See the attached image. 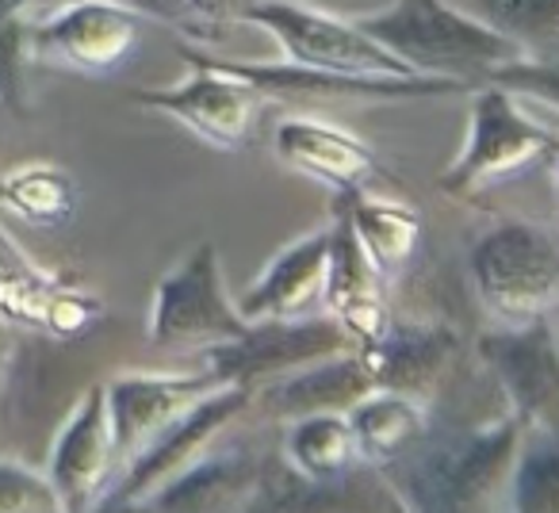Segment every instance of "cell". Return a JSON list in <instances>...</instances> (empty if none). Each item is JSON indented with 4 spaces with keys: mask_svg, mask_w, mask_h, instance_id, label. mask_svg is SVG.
<instances>
[{
    "mask_svg": "<svg viewBox=\"0 0 559 513\" xmlns=\"http://www.w3.org/2000/svg\"><path fill=\"white\" fill-rule=\"evenodd\" d=\"M456 353V337L444 326H395L388 334H376L360 349L376 391H395L414 403L433 395L441 375L449 372V360Z\"/></svg>",
    "mask_w": 559,
    "mask_h": 513,
    "instance_id": "cell-18",
    "label": "cell"
},
{
    "mask_svg": "<svg viewBox=\"0 0 559 513\" xmlns=\"http://www.w3.org/2000/svg\"><path fill=\"white\" fill-rule=\"evenodd\" d=\"M66 0H0V104L20 108L24 73L32 65V32Z\"/></svg>",
    "mask_w": 559,
    "mask_h": 513,
    "instance_id": "cell-25",
    "label": "cell"
},
{
    "mask_svg": "<svg viewBox=\"0 0 559 513\" xmlns=\"http://www.w3.org/2000/svg\"><path fill=\"white\" fill-rule=\"evenodd\" d=\"M272 146H276L284 165L337 188V192H365V184L383 177L380 162H376V154L365 142L353 139L342 127L319 123V119H284L276 127Z\"/></svg>",
    "mask_w": 559,
    "mask_h": 513,
    "instance_id": "cell-17",
    "label": "cell"
},
{
    "mask_svg": "<svg viewBox=\"0 0 559 513\" xmlns=\"http://www.w3.org/2000/svg\"><path fill=\"white\" fill-rule=\"evenodd\" d=\"M376 391L360 353H337V357L314 360L296 372L280 375L272 383L253 387V403L264 418L276 421H299L311 414H349L360 398Z\"/></svg>",
    "mask_w": 559,
    "mask_h": 513,
    "instance_id": "cell-16",
    "label": "cell"
},
{
    "mask_svg": "<svg viewBox=\"0 0 559 513\" xmlns=\"http://www.w3.org/2000/svg\"><path fill=\"white\" fill-rule=\"evenodd\" d=\"M556 180H559V150H556Z\"/></svg>",
    "mask_w": 559,
    "mask_h": 513,
    "instance_id": "cell-35",
    "label": "cell"
},
{
    "mask_svg": "<svg viewBox=\"0 0 559 513\" xmlns=\"http://www.w3.org/2000/svg\"><path fill=\"white\" fill-rule=\"evenodd\" d=\"M0 513H66V505L43 472L0 460Z\"/></svg>",
    "mask_w": 559,
    "mask_h": 513,
    "instance_id": "cell-29",
    "label": "cell"
},
{
    "mask_svg": "<svg viewBox=\"0 0 559 513\" xmlns=\"http://www.w3.org/2000/svg\"><path fill=\"white\" fill-rule=\"evenodd\" d=\"M9 203V177H0V207Z\"/></svg>",
    "mask_w": 559,
    "mask_h": 513,
    "instance_id": "cell-32",
    "label": "cell"
},
{
    "mask_svg": "<svg viewBox=\"0 0 559 513\" xmlns=\"http://www.w3.org/2000/svg\"><path fill=\"white\" fill-rule=\"evenodd\" d=\"M223 383L211 372L203 375H123V380L108 383V418L111 437H116V456L119 467L150 444L165 426L188 414L203 395H211Z\"/></svg>",
    "mask_w": 559,
    "mask_h": 513,
    "instance_id": "cell-15",
    "label": "cell"
},
{
    "mask_svg": "<svg viewBox=\"0 0 559 513\" xmlns=\"http://www.w3.org/2000/svg\"><path fill=\"white\" fill-rule=\"evenodd\" d=\"M479 357L521 429H559V337L544 319L479 337Z\"/></svg>",
    "mask_w": 559,
    "mask_h": 513,
    "instance_id": "cell-12",
    "label": "cell"
},
{
    "mask_svg": "<svg viewBox=\"0 0 559 513\" xmlns=\"http://www.w3.org/2000/svg\"><path fill=\"white\" fill-rule=\"evenodd\" d=\"M479 9L525 58H559V0H479Z\"/></svg>",
    "mask_w": 559,
    "mask_h": 513,
    "instance_id": "cell-26",
    "label": "cell"
},
{
    "mask_svg": "<svg viewBox=\"0 0 559 513\" xmlns=\"http://www.w3.org/2000/svg\"><path fill=\"white\" fill-rule=\"evenodd\" d=\"M506 513H559V429H525L506 479Z\"/></svg>",
    "mask_w": 559,
    "mask_h": 513,
    "instance_id": "cell-23",
    "label": "cell"
},
{
    "mask_svg": "<svg viewBox=\"0 0 559 513\" xmlns=\"http://www.w3.org/2000/svg\"><path fill=\"white\" fill-rule=\"evenodd\" d=\"M226 73L249 81L261 96L272 100H326V104H399V100H433V96L472 93V85L449 77H357V73L311 70L296 62H238L215 58Z\"/></svg>",
    "mask_w": 559,
    "mask_h": 513,
    "instance_id": "cell-11",
    "label": "cell"
},
{
    "mask_svg": "<svg viewBox=\"0 0 559 513\" xmlns=\"http://www.w3.org/2000/svg\"><path fill=\"white\" fill-rule=\"evenodd\" d=\"M257 472L261 460L249 452H218V456L203 452L195 464L162 482L142 502H150L154 513H238L253 490Z\"/></svg>",
    "mask_w": 559,
    "mask_h": 513,
    "instance_id": "cell-20",
    "label": "cell"
},
{
    "mask_svg": "<svg viewBox=\"0 0 559 513\" xmlns=\"http://www.w3.org/2000/svg\"><path fill=\"white\" fill-rule=\"evenodd\" d=\"M188 73L169 88H139L131 93V100L139 108L162 111V116L177 119L180 127L195 134V139L211 142L218 150H238L249 134L257 108L264 96L257 93L249 81L226 73L223 65H215V58L203 50L180 47Z\"/></svg>",
    "mask_w": 559,
    "mask_h": 513,
    "instance_id": "cell-8",
    "label": "cell"
},
{
    "mask_svg": "<svg viewBox=\"0 0 559 513\" xmlns=\"http://www.w3.org/2000/svg\"><path fill=\"white\" fill-rule=\"evenodd\" d=\"M467 269L475 296L506 326L544 319V311L559 299V246L548 230L525 218L490 226L475 241Z\"/></svg>",
    "mask_w": 559,
    "mask_h": 513,
    "instance_id": "cell-3",
    "label": "cell"
},
{
    "mask_svg": "<svg viewBox=\"0 0 559 513\" xmlns=\"http://www.w3.org/2000/svg\"><path fill=\"white\" fill-rule=\"evenodd\" d=\"M556 150L559 139L528 116L518 93L495 85V81H483L472 93L464 150L441 177V188L449 195H472L475 188L513 177Z\"/></svg>",
    "mask_w": 559,
    "mask_h": 513,
    "instance_id": "cell-4",
    "label": "cell"
},
{
    "mask_svg": "<svg viewBox=\"0 0 559 513\" xmlns=\"http://www.w3.org/2000/svg\"><path fill=\"white\" fill-rule=\"evenodd\" d=\"M490 81L518 93L521 100H540L559 111V58H521L490 73Z\"/></svg>",
    "mask_w": 559,
    "mask_h": 513,
    "instance_id": "cell-30",
    "label": "cell"
},
{
    "mask_svg": "<svg viewBox=\"0 0 559 513\" xmlns=\"http://www.w3.org/2000/svg\"><path fill=\"white\" fill-rule=\"evenodd\" d=\"M521 421L426 433L411 452L376 464L406 513H502Z\"/></svg>",
    "mask_w": 559,
    "mask_h": 513,
    "instance_id": "cell-1",
    "label": "cell"
},
{
    "mask_svg": "<svg viewBox=\"0 0 559 513\" xmlns=\"http://www.w3.org/2000/svg\"><path fill=\"white\" fill-rule=\"evenodd\" d=\"M326 269H330V230L307 234L280 249L261 281L238 299V311L246 322L264 319H299L314 299L326 296Z\"/></svg>",
    "mask_w": 559,
    "mask_h": 513,
    "instance_id": "cell-19",
    "label": "cell"
},
{
    "mask_svg": "<svg viewBox=\"0 0 559 513\" xmlns=\"http://www.w3.org/2000/svg\"><path fill=\"white\" fill-rule=\"evenodd\" d=\"M253 403V391L238 387V383H223L211 395H203L188 414H180L173 426H165L150 444H142L111 479L100 502H142L154 494L162 482H169L177 472L203 456L226 426L241 418ZM96 502V505H100Z\"/></svg>",
    "mask_w": 559,
    "mask_h": 513,
    "instance_id": "cell-9",
    "label": "cell"
},
{
    "mask_svg": "<svg viewBox=\"0 0 559 513\" xmlns=\"http://www.w3.org/2000/svg\"><path fill=\"white\" fill-rule=\"evenodd\" d=\"M391 505L395 494L376 464L314 479L284 456H269L238 513H388Z\"/></svg>",
    "mask_w": 559,
    "mask_h": 513,
    "instance_id": "cell-13",
    "label": "cell"
},
{
    "mask_svg": "<svg viewBox=\"0 0 559 513\" xmlns=\"http://www.w3.org/2000/svg\"><path fill=\"white\" fill-rule=\"evenodd\" d=\"M0 383H4V353H0Z\"/></svg>",
    "mask_w": 559,
    "mask_h": 513,
    "instance_id": "cell-34",
    "label": "cell"
},
{
    "mask_svg": "<svg viewBox=\"0 0 559 513\" xmlns=\"http://www.w3.org/2000/svg\"><path fill=\"white\" fill-rule=\"evenodd\" d=\"M253 0H139L142 12H154V16L173 20L177 27H185L195 39H211L223 32V27L241 24L246 9Z\"/></svg>",
    "mask_w": 559,
    "mask_h": 513,
    "instance_id": "cell-28",
    "label": "cell"
},
{
    "mask_svg": "<svg viewBox=\"0 0 559 513\" xmlns=\"http://www.w3.org/2000/svg\"><path fill=\"white\" fill-rule=\"evenodd\" d=\"M4 207L35 218V223H58L70 215L73 188L58 169H27L9 177V203Z\"/></svg>",
    "mask_w": 559,
    "mask_h": 513,
    "instance_id": "cell-27",
    "label": "cell"
},
{
    "mask_svg": "<svg viewBox=\"0 0 559 513\" xmlns=\"http://www.w3.org/2000/svg\"><path fill=\"white\" fill-rule=\"evenodd\" d=\"M241 24L269 32L284 50V62L357 77H414L395 55L360 32L357 20L322 12L304 0H253Z\"/></svg>",
    "mask_w": 559,
    "mask_h": 513,
    "instance_id": "cell-5",
    "label": "cell"
},
{
    "mask_svg": "<svg viewBox=\"0 0 559 513\" xmlns=\"http://www.w3.org/2000/svg\"><path fill=\"white\" fill-rule=\"evenodd\" d=\"M388 513H406V510H403V505H399V498H395V505H391Z\"/></svg>",
    "mask_w": 559,
    "mask_h": 513,
    "instance_id": "cell-33",
    "label": "cell"
},
{
    "mask_svg": "<svg viewBox=\"0 0 559 513\" xmlns=\"http://www.w3.org/2000/svg\"><path fill=\"white\" fill-rule=\"evenodd\" d=\"M249 330L238 303H230L223 261L211 241L195 246L173 273L157 281L150 307V337L157 345H211L234 342Z\"/></svg>",
    "mask_w": 559,
    "mask_h": 513,
    "instance_id": "cell-7",
    "label": "cell"
},
{
    "mask_svg": "<svg viewBox=\"0 0 559 513\" xmlns=\"http://www.w3.org/2000/svg\"><path fill=\"white\" fill-rule=\"evenodd\" d=\"M353 20L421 77H449L475 88L502 65L525 58L518 43L495 32L483 16L452 9L449 0H391L388 9Z\"/></svg>",
    "mask_w": 559,
    "mask_h": 513,
    "instance_id": "cell-2",
    "label": "cell"
},
{
    "mask_svg": "<svg viewBox=\"0 0 559 513\" xmlns=\"http://www.w3.org/2000/svg\"><path fill=\"white\" fill-rule=\"evenodd\" d=\"M337 211L349 218L360 249H365L368 261H372L380 273L399 265V261H406L414 241H418V215H414L406 203L388 200V195L342 192Z\"/></svg>",
    "mask_w": 559,
    "mask_h": 513,
    "instance_id": "cell-22",
    "label": "cell"
},
{
    "mask_svg": "<svg viewBox=\"0 0 559 513\" xmlns=\"http://www.w3.org/2000/svg\"><path fill=\"white\" fill-rule=\"evenodd\" d=\"M288 426L284 460L304 475L326 479V475H342L357 464H368L353 437L349 414H311V418L288 421Z\"/></svg>",
    "mask_w": 559,
    "mask_h": 513,
    "instance_id": "cell-24",
    "label": "cell"
},
{
    "mask_svg": "<svg viewBox=\"0 0 559 513\" xmlns=\"http://www.w3.org/2000/svg\"><path fill=\"white\" fill-rule=\"evenodd\" d=\"M349 426L368 464H388L429 433L421 406L395 391H372L368 398H360L349 410Z\"/></svg>",
    "mask_w": 559,
    "mask_h": 513,
    "instance_id": "cell-21",
    "label": "cell"
},
{
    "mask_svg": "<svg viewBox=\"0 0 559 513\" xmlns=\"http://www.w3.org/2000/svg\"><path fill=\"white\" fill-rule=\"evenodd\" d=\"M357 337L342 319H264L249 322L246 334L234 342L203 349V357L218 383H238L253 391L314 360L349 353Z\"/></svg>",
    "mask_w": 559,
    "mask_h": 513,
    "instance_id": "cell-6",
    "label": "cell"
},
{
    "mask_svg": "<svg viewBox=\"0 0 559 513\" xmlns=\"http://www.w3.org/2000/svg\"><path fill=\"white\" fill-rule=\"evenodd\" d=\"M142 9L119 0H66L35 24L32 62L73 73H111L134 50Z\"/></svg>",
    "mask_w": 559,
    "mask_h": 513,
    "instance_id": "cell-10",
    "label": "cell"
},
{
    "mask_svg": "<svg viewBox=\"0 0 559 513\" xmlns=\"http://www.w3.org/2000/svg\"><path fill=\"white\" fill-rule=\"evenodd\" d=\"M119 475L116 437H111L108 395L100 383L78 398L70 418L58 426L47 456V479L58 490L66 513H88Z\"/></svg>",
    "mask_w": 559,
    "mask_h": 513,
    "instance_id": "cell-14",
    "label": "cell"
},
{
    "mask_svg": "<svg viewBox=\"0 0 559 513\" xmlns=\"http://www.w3.org/2000/svg\"><path fill=\"white\" fill-rule=\"evenodd\" d=\"M88 513H154V510H150V502H100Z\"/></svg>",
    "mask_w": 559,
    "mask_h": 513,
    "instance_id": "cell-31",
    "label": "cell"
}]
</instances>
